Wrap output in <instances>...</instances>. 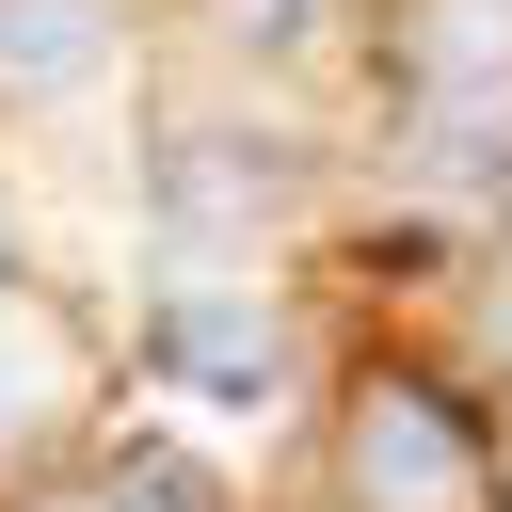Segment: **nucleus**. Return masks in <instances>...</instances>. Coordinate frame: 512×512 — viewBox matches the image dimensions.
I'll return each mask as SVG.
<instances>
[{
    "label": "nucleus",
    "instance_id": "nucleus-1",
    "mask_svg": "<svg viewBox=\"0 0 512 512\" xmlns=\"http://www.w3.org/2000/svg\"><path fill=\"white\" fill-rule=\"evenodd\" d=\"M336 480H352V512H496V464H480V432L432 384H368Z\"/></svg>",
    "mask_w": 512,
    "mask_h": 512
},
{
    "label": "nucleus",
    "instance_id": "nucleus-2",
    "mask_svg": "<svg viewBox=\"0 0 512 512\" xmlns=\"http://www.w3.org/2000/svg\"><path fill=\"white\" fill-rule=\"evenodd\" d=\"M144 368L192 384V400H224V416H256V400H288V320H272V304H208V288H176V304L144 320Z\"/></svg>",
    "mask_w": 512,
    "mask_h": 512
},
{
    "label": "nucleus",
    "instance_id": "nucleus-3",
    "mask_svg": "<svg viewBox=\"0 0 512 512\" xmlns=\"http://www.w3.org/2000/svg\"><path fill=\"white\" fill-rule=\"evenodd\" d=\"M144 208L192 224V240L272 224V208H288V144H256V128H160V144H144Z\"/></svg>",
    "mask_w": 512,
    "mask_h": 512
},
{
    "label": "nucleus",
    "instance_id": "nucleus-4",
    "mask_svg": "<svg viewBox=\"0 0 512 512\" xmlns=\"http://www.w3.org/2000/svg\"><path fill=\"white\" fill-rule=\"evenodd\" d=\"M64 400H80V336H64V304H32L0 272V448H32Z\"/></svg>",
    "mask_w": 512,
    "mask_h": 512
},
{
    "label": "nucleus",
    "instance_id": "nucleus-5",
    "mask_svg": "<svg viewBox=\"0 0 512 512\" xmlns=\"http://www.w3.org/2000/svg\"><path fill=\"white\" fill-rule=\"evenodd\" d=\"M96 64H112L96 0H0V96H80Z\"/></svg>",
    "mask_w": 512,
    "mask_h": 512
},
{
    "label": "nucleus",
    "instance_id": "nucleus-6",
    "mask_svg": "<svg viewBox=\"0 0 512 512\" xmlns=\"http://www.w3.org/2000/svg\"><path fill=\"white\" fill-rule=\"evenodd\" d=\"M416 80H432V96L512 80V0H448V16H432V48H416Z\"/></svg>",
    "mask_w": 512,
    "mask_h": 512
},
{
    "label": "nucleus",
    "instance_id": "nucleus-7",
    "mask_svg": "<svg viewBox=\"0 0 512 512\" xmlns=\"http://www.w3.org/2000/svg\"><path fill=\"white\" fill-rule=\"evenodd\" d=\"M320 16H336V0H208V32H224V48H304Z\"/></svg>",
    "mask_w": 512,
    "mask_h": 512
},
{
    "label": "nucleus",
    "instance_id": "nucleus-8",
    "mask_svg": "<svg viewBox=\"0 0 512 512\" xmlns=\"http://www.w3.org/2000/svg\"><path fill=\"white\" fill-rule=\"evenodd\" d=\"M80 512H208V496H192V480H176V464H112V480H96V496H80Z\"/></svg>",
    "mask_w": 512,
    "mask_h": 512
}]
</instances>
